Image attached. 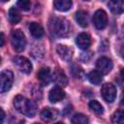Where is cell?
Segmentation results:
<instances>
[{"label": "cell", "instance_id": "1", "mask_svg": "<svg viewBox=\"0 0 124 124\" xmlns=\"http://www.w3.org/2000/svg\"><path fill=\"white\" fill-rule=\"evenodd\" d=\"M48 29L56 37H66L70 33V23L64 17L51 16L48 21Z\"/></svg>", "mask_w": 124, "mask_h": 124}, {"label": "cell", "instance_id": "2", "mask_svg": "<svg viewBox=\"0 0 124 124\" xmlns=\"http://www.w3.org/2000/svg\"><path fill=\"white\" fill-rule=\"evenodd\" d=\"M14 106L20 113H22L28 117H34L37 112V105L35 104V102H33L21 95H17L15 97Z\"/></svg>", "mask_w": 124, "mask_h": 124}, {"label": "cell", "instance_id": "3", "mask_svg": "<svg viewBox=\"0 0 124 124\" xmlns=\"http://www.w3.org/2000/svg\"><path fill=\"white\" fill-rule=\"evenodd\" d=\"M11 43L13 48L16 52H21L26 46V39L23 32L19 29L13 30L11 33Z\"/></svg>", "mask_w": 124, "mask_h": 124}, {"label": "cell", "instance_id": "4", "mask_svg": "<svg viewBox=\"0 0 124 124\" xmlns=\"http://www.w3.org/2000/svg\"><path fill=\"white\" fill-rule=\"evenodd\" d=\"M1 79V92H7L11 89L13 82H14V74L10 70H4L1 72L0 75Z\"/></svg>", "mask_w": 124, "mask_h": 124}, {"label": "cell", "instance_id": "5", "mask_svg": "<svg viewBox=\"0 0 124 124\" xmlns=\"http://www.w3.org/2000/svg\"><path fill=\"white\" fill-rule=\"evenodd\" d=\"M104 100L108 103H112L116 98V88L112 83H105L101 89Z\"/></svg>", "mask_w": 124, "mask_h": 124}, {"label": "cell", "instance_id": "6", "mask_svg": "<svg viewBox=\"0 0 124 124\" xmlns=\"http://www.w3.org/2000/svg\"><path fill=\"white\" fill-rule=\"evenodd\" d=\"M93 23L97 29H104L108 25V16L104 10H97L93 15Z\"/></svg>", "mask_w": 124, "mask_h": 124}, {"label": "cell", "instance_id": "7", "mask_svg": "<svg viewBox=\"0 0 124 124\" xmlns=\"http://www.w3.org/2000/svg\"><path fill=\"white\" fill-rule=\"evenodd\" d=\"M14 64L17 67V69L24 73V74H30L31 71H32V64L31 62L26 58V57H23V56H16L14 59Z\"/></svg>", "mask_w": 124, "mask_h": 124}, {"label": "cell", "instance_id": "8", "mask_svg": "<svg viewBox=\"0 0 124 124\" xmlns=\"http://www.w3.org/2000/svg\"><path fill=\"white\" fill-rule=\"evenodd\" d=\"M112 61L108 58V57H100L97 62H96V68H97V71H99L102 75H107L110 72V70L112 69Z\"/></svg>", "mask_w": 124, "mask_h": 124}, {"label": "cell", "instance_id": "9", "mask_svg": "<svg viewBox=\"0 0 124 124\" xmlns=\"http://www.w3.org/2000/svg\"><path fill=\"white\" fill-rule=\"evenodd\" d=\"M37 78H38V80L40 81V83L42 85H48L52 79L50 69L47 67L41 68L37 74Z\"/></svg>", "mask_w": 124, "mask_h": 124}, {"label": "cell", "instance_id": "10", "mask_svg": "<svg viewBox=\"0 0 124 124\" xmlns=\"http://www.w3.org/2000/svg\"><path fill=\"white\" fill-rule=\"evenodd\" d=\"M76 44L79 48L87 49L91 45V38L87 33H80L76 39Z\"/></svg>", "mask_w": 124, "mask_h": 124}, {"label": "cell", "instance_id": "11", "mask_svg": "<svg viewBox=\"0 0 124 124\" xmlns=\"http://www.w3.org/2000/svg\"><path fill=\"white\" fill-rule=\"evenodd\" d=\"M64 97H65V92L59 86L53 87L48 93V99L51 103H57L62 99H64Z\"/></svg>", "mask_w": 124, "mask_h": 124}, {"label": "cell", "instance_id": "12", "mask_svg": "<svg viewBox=\"0 0 124 124\" xmlns=\"http://www.w3.org/2000/svg\"><path fill=\"white\" fill-rule=\"evenodd\" d=\"M56 51L59 56L66 61H69L73 56V49L66 45H57Z\"/></svg>", "mask_w": 124, "mask_h": 124}, {"label": "cell", "instance_id": "13", "mask_svg": "<svg viewBox=\"0 0 124 124\" xmlns=\"http://www.w3.org/2000/svg\"><path fill=\"white\" fill-rule=\"evenodd\" d=\"M53 79L55 81V83L58 86H66L68 83V78L66 77V75L64 74V72L60 69H55L54 73H53Z\"/></svg>", "mask_w": 124, "mask_h": 124}, {"label": "cell", "instance_id": "14", "mask_svg": "<svg viewBox=\"0 0 124 124\" xmlns=\"http://www.w3.org/2000/svg\"><path fill=\"white\" fill-rule=\"evenodd\" d=\"M108 7L113 14H122L124 12V1H122V0L108 1Z\"/></svg>", "mask_w": 124, "mask_h": 124}, {"label": "cell", "instance_id": "15", "mask_svg": "<svg viewBox=\"0 0 124 124\" xmlns=\"http://www.w3.org/2000/svg\"><path fill=\"white\" fill-rule=\"evenodd\" d=\"M58 115V111L52 108H45L41 111V117L45 121H51L55 119Z\"/></svg>", "mask_w": 124, "mask_h": 124}, {"label": "cell", "instance_id": "16", "mask_svg": "<svg viewBox=\"0 0 124 124\" xmlns=\"http://www.w3.org/2000/svg\"><path fill=\"white\" fill-rule=\"evenodd\" d=\"M29 31H30V34L34 37V38H41L43 37L45 31H44V28L42 27L41 24H39L38 22H31L29 24Z\"/></svg>", "mask_w": 124, "mask_h": 124}, {"label": "cell", "instance_id": "17", "mask_svg": "<svg viewBox=\"0 0 124 124\" xmlns=\"http://www.w3.org/2000/svg\"><path fill=\"white\" fill-rule=\"evenodd\" d=\"M75 18L77 22L81 26V27H86L88 25V16L87 13L83 10H78L75 14Z\"/></svg>", "mask_w": 124, "mask_h": 124}, {"label": "cell", "instance_id": "18", "mask_svg": "<svg viewBox=\"0 0 124 124\" xmlns=\"http://www.w3.org/2000/svg\"><path fill=\"white\" fill-rule=\"evenodd\" d=\"M73 3L71 0H55L53 2V6L57 11L66 12L71 9Z\"/></svg>", "mask_w": 124, "mask_h": 124}, {"label": "cell", "instance_id": "19", "mask_svg": "<svg viewBox=\"0 0 124 124\" xmlns=\"http://www.w3.org/2000/svg\"><path fill=\"white\" fill-rule=\"evenodd\" d=\"M87 78H88V80H89L92 84L98 85V84L101 83V81H102V79H103V75H102L99 71L93 70V71H91V72L88 74Z\"/></svg>", "mask_w": 124, "mask_h": 124}, {"label": "cell", "instance_id": "20", "mask_svg": "<svg viewBox=\"0 0 124 124\" xmlns=\"http://www.w3.org/2000/svg\"><path fill=\"white\" fill-rule=\"evenodd\" d=\"M8 16H9V20H10V22L13 23V24L18 23V22L20 21V19H21V16H20L19 12H18L17 9L15 8V7H12V8L9 10Z\"/></svg>", "mask_w": 124, "mask_h": 124}, {"label": "cell", "instance_id": "21", "mask_svg": "<svg viewBox=\"0 0 124 124\" xmlns=\"http://www.w3.org/2000/svg\"><path fill=\"white\" fill-rule=\"evenodd\" d=\"M113 124H124V109H117L111 116Z\"/></svg>", "mask_w": 124, "mask_h": 124}, {"label": "cell", "instance_id": "22", "mask_svg": "<svg viewBox=\"0 0 124 124\" xmlns=\"http://www.w3.org/2000/svg\"><path fill=\"white\" fill-rule=\"evenodd\" d=\"M72 124H89L88 117L82 113H77L72 117Z\"/></svg>", "mask_w": 124, "mask_h": 124}, {"label": "cell", "instance_id": "23", "mask_svg": "<svg viewBox=\"0 0 124 124\" xmlns=\"http://www.w3.org/2000/svg\"><path fill=\"white\" fill-rule=\"evenodd\" d=\"M88 106H89L90 109L93 110V111H94L95 113H97V114H102V113L104 112L103 106H102L99 102H97V101H95V100L90 101L89 104H88Z\"/></svg>", "mask_w": 124, "mask_h": 124}, {"label": "cell", "instance_id": "24", "mask_svg": "<svg viewBox=\"0 0 124 124\" xmlns=\"http://www.w3.org/2000/svg\"><path fill=\"white\" fill-rule=\"evenodd\" d=\"M16 5L22 11H29L31 8V2L28 0H19V1H17Z\"/></svg>", "mask_w": 124, "mask_h": 124}, {"label": "cell", "instance_id": "25", "mask_svg": "<svg viewBox=\"0 0 124 124\" xmlns=\"http://www.w3.org/2000/svg\"><path fill=\"white\" fill-rule=\"evenodd\" d=\"M72 73H73V75H74L75 77L80 78V77L82 76V74H83V71H82V69H81L79 66L75 65V66L72 67Z\"/></svg>", "mask_w": 124, "mask_h": 124}, {"label": "cell", "instance_id": "26", "mask_svg": "<svg viewBox=\"0 0 124 124\" xmlns=\"http://www.w3.org/2000/svg\"><path fill=\"white\" fill-rule=\"evenodd\" d=\"M120 55H121V57L124 59V44L121 46V47H120Z\"/></svg>", "mask_w": 124, "mask_h": 124}, {"label": "cell", "instance_id": "27", "mask_svg": "<svg viewBox=\"0 0 124 124\" xmlns=\"http://www.w3.org/2000/svg\"><path fill=\"white\" fill-rule=\"evenodd\" d=\"M4 41H5V37H4V34L3 33H1V46H4Z\"/></svg>", "mask_w": 124, "mask_h": 124}, {"label": "cell", "instance_id": "28", "mask_svg": "<svg viewBox=\"0 0 124 124\" xmlns=\"http://www.w3.org/2000/svg\"><path fill=\"white\" fill-rule=\"evenodd\" d=\"M1 113H2V116H1V123L3 124V121H4V118H5V112H4V110H3V108H1Z\"/></svg>", "mask_w": 124, "mask_h": 124}, {"label": "cell", "instance_id": "29", "mask_svg": "<svg viewBox=\"0 0 124 124\" xmlns=\"http://www.w3.org/2000/svg\"><path fill=\"white\" fill-rule=\"evenodd\" d=\"M121 102V105L122 106H124V90H123V92H122V94H121V100H120Z\"/></svg>", "mask_w": 124, "mask_h": 124}, {"label": "cell", "instance_id": "30", "mask_svg": "<svg viewBox=\"0 0 124 124\" xmlns=\"http://www.w3.org/2000/svg\"><path fill=\"white\" fill-rule=\"evenodd\" d=\"M120 77H121V78L124 80V69H122V70L120 71Z\"/></svg>", "mask_w": 124, "mask_h": 124}, {"label": "cell", "instance_id": "31", "mask_svg": "<svg viewBox=\"0 0 124 124\" xmlns=\"http://www.w3.org/2000/svg\"><path fill=\"white\" fill-rule=\"evenodd\" d=\"M55 124H64L63 122H57V123H55Z\"/></svg>", "mask_w": 124, "mask_h": 124}, {"label": "cell", "instance_id": "32", "mask_svg": "<svg viewBox=\"0 0 124 124\" xmlns=\"http://www.w3.org/2000/svg\"><path fill=\"white\" fill-rule=\"evenodd\" d=\"M34 124H39V123H34Z\"/></svg>", "mask_w": 124, "mask_h": 124}]
</instances>
